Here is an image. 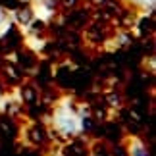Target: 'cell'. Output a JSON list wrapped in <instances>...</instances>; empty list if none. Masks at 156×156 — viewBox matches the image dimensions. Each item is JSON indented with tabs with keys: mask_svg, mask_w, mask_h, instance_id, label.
Wrapping results in <instances>:
<instances>
[{
	"mask_svg": "<svg viewBox=\"0 0 156 156\" xmlns=\"http://www.w3.org/2000/svg\"><path fill=\"white\" fill-rule=\"evenodd\" d=\"M75 102L77 100L73 97H60L52 104V112L44 116V123L48 125V129L62 141L81 137L85 131V123L75 110Z\"/></svg>",
	"mask_w": 156,
	"mask_h": 156,
	"instance_id": "1",
	"label": "cell"
},
{
	"mask_svg": "<svg viewBox=\"0 0 156 156\" xmlns=\"http://www.w3.org/2000/svg\"><path fill=\"white\" fill-rule=\"evenodd\" d=\"M123 148H125V156H152L151 148L147 147V143L139 135H127L125 137Z\"/></svg>",
	"mask_w": 156,
	"mask_h": 156,
	"instance_id": "2",
	"label": "cell"
},
{
	"mask_svg": "<svg viewBox=\"0 0 156 156\" xmlns=\"http://www.w3.org/2000/svg\"><path fill=\"white\" fill-rule=\"evenodd\" d=\"M23 44L33 54H43L48 44V39L44 35H23Z\"/></svg>",
	"mask_w": 156,
	"mask_h": 156,
	"instance_id": "3",
	"label": "cell"
},
{
	"mask_svg": "<svg viewBox=\"0 0 156 156\" xmlns=\"http://www.w3.org/2000/svg\"><path fill=\"white\" fill-rule=\"evenodd\" d=\"M125 8L135 10L137 14H154L156 0H122Z\"/></svg>",
	"mask_w": 156,
	"mask_h": 156,
	"instance_id": "4",
	"label": "cell"
},
{
	"mask_svg": "<svg viewBox=\"0 0 156 156\" xmlns=\"http://www.w3.org/2000/svg\"><path fill=\"white\" fill-rule=\"evenodd\" d=\"M4 75H6V79H8V83H20L23 79V73H20V69L16 68L14 64H10V66H4Z\"/></svg>",
	"mask_w": 156,
	"mask_h": 156,
	"instance_id": "5",
	"label": "cell"
},
{
	"mask_svg": "<svg viewBox=\"0 0 156 156\" xmlns=\"http://www.w3.org/2000/svg\"><path fill=\"white\" fill-rule=\"evenodd\" d=\"M122 97H119V94L116 93V91H110L106 94V104H108V108H110V110H118L119 106H122Z\"/></svg>",
	"mask_w": 156,
	"mask_h": 156,
	"instance_id": "6",
	"label": "cell"
},
{
	"mask_svg": "<svg viewBox=\"0 0 156 156\" xmlns=\"http://www.w3.org/2000/svg\"><path fill=\"white\" fill-rule=\"evenodd\" d=\"M143 68L148 69V73H154V71H156V58H154V54H151V56H147L145 60H143Z\"/></svg>",
	"mask_w": 156,
	"mask_h": 156,
	"instance_id": "7",
	"label": "cell"
},
{
	"mask_svg": "<svg viewBox=\"0 0 156 156\" xmlns=\"http://www.w3.org/2000/svg\"><path fill=\"white\" fill-rule=\"evenodd\" d=\"M60 156H71V154H68V152H62V154H60Z\"/></svg>",
	"mask_w": 156,
	"mask_h": 156,
	"instance_id": "8",
	"label": "cell"
}]
</instances>
